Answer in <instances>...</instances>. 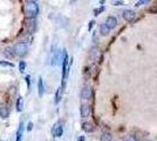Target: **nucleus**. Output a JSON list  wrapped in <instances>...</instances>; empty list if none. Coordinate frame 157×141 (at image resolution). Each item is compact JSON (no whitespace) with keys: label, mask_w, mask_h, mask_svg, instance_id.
I'll return each instance as SVG.
<instances>
[{"label":"nucleus","mask_w":157,"mask_h":141,"mask_svg":"<svg viewBox=\"0 0 157 141\" xmlns=\"http://www.w3.org/2000/svg\"><path fill=\"white\" fill-rule=\"evenodd\" d=\"M25 12L28 18H35L39 14V5L34 0H28L25 3Z\"/></svg>","instance_id":"f257e3e1"},{"label":"nucleus","mask_w":157,"mask_h":141,"mask_svg":"<svg viewBox=\"0 0 157 141\" xmlns=\"http://www.w3.org/2000/svg\"><path fill=\"white\" fill-rule=\"evenodd\" d=\"M13 48H14L15 55L18 57H25L28 52V46L25 43H17Z\"/></svg>","instance_id":"f03ea898"},{"label":"nucleus","mask_w":157,"mask_h":141,"mask_svg":"<svg viewBox=\"0 0 157 141\" xmlns=\"http://www.w3.org/2000/svg\"><path fill=\"white\" fill-rule=\"evenodd\" d=\"M68 74V54L66 49H63V58H62V84L65 85V80Z\"/></svg>","instance_id":"7ed1b4c3"},{"label":"nucleus","mask_w":157,"mask_h":141,"mask_svg":"<svg viewBox=\"0 0 157 141\" xmlns=\"http://www.w3.org/2000/svg\"><path fill=\"white\" fill-rule=\"evenodd\" d=\"M26 31L28 34H34L35 31H37V21H35L34 18H27L26 19Z\"/></svg>","instance_id":"20e7f679"},{"label":"nucleus","mask_w":157,"mask_h":141,"mask_svg":"<svg viewBox=\"0 0 157 141\" xmlns=\"http://www.w3.org/2000/svg\"><path fill=\"white\" fill-rule=\"evenodd\" d=\"M135 17H136V13L132 9H124L123 11V18H124V20L126 21H128V22H130V21H132L135 19Z\"/></svg>","instance_id":"39448f33"},{"label":"nucleus","mask_w":157,"mask_h":141,"mask_svg":"<svg viewBox=\"0 0 157 141\" xmlns=\"http://www.w3.org/2000/svg\"><path fill=\"white\" fill-rule=\"evenodd\" d=\"M90 112H92V108L89 105H82L81 108H80V113H81V117L83 119H87L89 118V115H90Z\"/></svg>","instance_id":"423d86ee"},{"label":"nucleus","mask_w":157,"mask_h":141,"mask_svg":"<svg viewBox=\"0 0 157 141\" xmlns=\"http://www.w3.org/2000/svg\"><path fill=\"white\" fill-rule=\"evenodd\" d=\"M92 98V88L90 87H83L81 89V99L82 100H89Z\"/></svg>","instance_id":"0eeeda50"},{"label":"nucleus","mask_w":157,"mask_h":141,"mask_svg":"<svg viewBox=\"0 0 157 141\" xmlns=\"http://www.w3.org/2000/svg\"><path fill=\"white\" fill-rule=\"evenodd\" d=\"M62 133H63V127L61 123H55L54 127H53V134L55 138H60V136H62Z\"/></svg>","instance_id":"6e6552de"},{"label":"nucleus","mask_w":157,"mask_h":141,"mask_svg":"<svg viewBox=\"0 0 157 141\" xmlns=\"http://www.w3.org/2000/svg\"><path fill=\"white\" fill-rule=\"evenodd\" d=\"M106 25L110 30H114L116 26H117V19L115 17H108L107 20H106Z\"/></svg>","instance_id":"1a4fd4ad"},{"label":"nucleus","mask_w":157,"mask_h":141,"mask_svg":"<svg viewBox=\"0 0 157 141\" xmlns=\"http://www.w3.org/2000/svg\"><path fill=\"white\" fill-rule=\"evenodd\" d=\"M4 55L7 58V59H13L15 57V52H14V48L12 47H6L4 49Z\"/></svg>","instance_id":"9d476101"},{"label":"nucleus","mask_w":157,"mask_h":141,"mask_svg":"<svg viewBox=\"0 0 157 141\" xmlns=\"http://www.w3.org/2000/svg\"><path fill=\"white\" fill-rule=\"evenodd\" d=\"M63 88H65V85L62 84V86L61 87H59L57 89H56V93H55V104H59L60 102V100H61V96H62V93H63Z\"/></svg>","instance_id":"9b49d317"},{"label":"nucleus","mask_w":157,"mask_h":141,"mask_svg":"<svg viewBox=\"0 0 157 141\" xmlns=\"http://www.w3.org/2000/svg\"><path fill=\"white\" fill-rule=\"evenodd\" d=\"M82 130L86 133H92L94 131V126L90 122H83L82 123Z\"/></svg>","instance_id":"f8f14e48"},{"label":"nucleus","mask_w":157,"mask_h":141,"mask_svg":"<svg viewBox=\"0 0 157 141\" xmlns=\"http://www.w3.org/2000/svg\"><path fill=\"white\" fill-rule=\"evenodd\" d=\"M100 141H113V135L110 132H103L100 136Z\"/></svg>","instance_id":"ddd939ff"},{"label":"nucleus","mask_w":157,"mask_h":141,"mask_svg":"<svg viewBox=\"0 0 157 141\" xmlns=\"http://www.w3.org/2000/svg\"><path fill=\"white\" fill-rule=\"evenodd\" d=\"M9 115V111L6 106H0V117L3 119H7Z\"/></svg>","instance_id":"4468645a"},{"label":"nucleus","mask_w":157,"mask_h":141,"mask_svg":"<svg viewBox=\"0 0 157 141\" xmlns=\"http://www.w3.org/2000/svg\"><path fill=\"white\" fill-rule=\"evenodd\" d=\"M38 89H39V95L42 96L45 93V85H43V79L39 78V82H38Z\"/></svg>","instance_id":"2eb2a0df"},{"label":"nucleus","mask_w":157,"mask_h":141,"mask_svg":"<svg viewBox=\"0 0 157 141\" xmlns=\"http://www.w3.org/2000/svg\"><path fill=\"white\" fill-rule=\"evenodd\" d=\"M100 33L102 34V35H108L110 33V28L107 26L106 24H102L101 26H100Z\"/></svg>","instance_id":"dca6fc26"},{"label":"nucleus","mask_w":157,"mask_h":141,"mask_svg":"<svg viewBox=\"0 0 157 141\" xmlns=\"http://www.w3.org/2000/svg\"><path fill=\"white\" fill-rule=\"evenodd\" d=\"M124 141H140V138L135 134H129V135H126L124 138Z\"/></svg>","instance_id":"f3484780"},{"label":"nucleus","mask_w":157,"mask_h":141,"mask_svg":"<svg viewBox=\"0 0 157 141\" xmlns=\"http://www.w3.org/2000/svg\"><path fill=\"white\" fill-rule=\"evenodd\" d=\"M22 107H23V100H22V96H19L17 99V111L18 112H21L22 111Z\"/></svg>","instance_id":"a211bd4d"},{"label":"nucleus","mask_w":157,"mask_h":141,"mask_svg":"<svg viewBox=\"0 0 157 141\" xmlns=\"http://www.w3.org/2000/svg\"><path fill=\"white\" fill-rule=\"evenodd\" d=\"M22 127H23V125L20 123L18 131H17V139H15V141H21V139H22Z\"/></svg>","instance_id":"6ab92c4d"},{"label":"nucleus","mask_w":157,"mask_h":141,"mask_svg":"<svg viewBox=\"0 0 157 141\" xmlns=\"http://www.w3.org/2000/svg\"><path fill=\"white\" fill-rule=\"evenodd\" d=\"M0 66H4V67H13V63L3 60V61H0Z\"/></svg>","instance_id":"aec40b11"},{"label":"nucleus","mask_w":157,"mask_h":141,"mask_svg":"<svg viewBox=\"0 0 157 141\" xmlns=\"http://www.w3.org/2000/svg\"><path fill=\"white\" fill-rule=\"evenodd\" d=\"M25 68H26V62L25 61H20L19 62V71L22 73L23 71H25Z\"/></svg>","instance_id":"412c9836"},{"label":"nucleus","mask_w":157,"mask_h":141,"mask_svg":"<svg viewBox=\"0 0 157 141\" xmlns=\"http://www.w3.org/2000/svg\"><path fill=\"white\" fill-rule=\"evenodd\" d=\"M149 1H148V0H143V1H137L136 4H135V6L137 7V6H141V5H143V4H148Z\"/></svg>","instance_id":"4be33fe9"},{"label":"nucleus","mask_w":157,"mask_h":141,"mask_svg":"<svg viewBox=\"0 0 157 141\" xmlns=\"http://www.w3.org/2000/svg\"><path fill=\"white\" fill-rule=\"evenodd\" d=\"M103 9H104L103 7H101V8H96V9H94V13H95V16H98L99 13H101V12H102Z\"/></svg>","instance_id":"5701e85b"},{"label":"nucleus","mask_w":157,"mask_h":141,"mask_svg":"<svg viewBox=\"0 0 157 141\" xmlns=\"http://www.w3.org/2000/svg\"><path fill=\"white\" fill-rule=\"evenodd\" d=\"M115 6H121V5H123V1H114L113 3Z\"/></svg>","instance_id":"b1692460"},{"label":"nucleus","mask_w":157,"mask_h":141,"mask_svg":"<svg viewBox=\"0 0 157 141\" xmlns=\"http://www.w3.org/2000/svg\"><path fill=\"white\" fill-rule=\"evenodd\" d=\"M149 12H155V13H157V7H156V6L151 7V8L149 9Z\"/></svg>","instance_id":"393cba45"},{"label":"nucleus","mask_w":157,"mask_h":141,"mask_svg":"<svg viewBox=\"0 0 157 141\" xmlns=\"http://www.w3.org/2000/svg\"><path fill=\"white\" fill-rule=\"evenodd\" d=\"M94 24H95L94 21H90V22H89V26H88V30H89V31H90V30H92V27L94 26Z\"/></svg>","instance_id":"a878e982"},{"label":"nucleus","mask_w":157,"mask_h":141,"mask_svg":"<svg viewBox=\"0 0 157 141\" xmlns=\"http://www.w3.org/2000/svg\"><path fill=\"white\" fill-rule=\"evenodd\" d=\"M32 128H33V123H32V122H29V123H28V127H27V130H28V131H31Z\"/></svg>","instance_id":"bb28decb"},{"label":"nucleus","mask_w":157,"mask_h":141,"mask_svg":"<svg viewBox=\"0 0 157 141\" xmlns=\"http://www.w3.org/2000/svg\"><path fill=\"white\" fill-rule=\"evenodd\" d=\"M26 81H27V85L29 86V76H28V75L26 76Z\"/></svg>","instance_id":"cd10ccee"},{"label":"nucleus","mask_w":157,"mask_h":141,"mask_svg":"<svg viewBox=\"0 0 157 141\" xmlns=\"http://www.w3.org/2000/svg\"><path fill=\"white\" fill-rule=\"evenodd\" d=\"M79 141H84V138H83V136H80V139H79Z\"/></svg>","instance_id":"c85d7f7f"},{"label":"nucleus","mask_w":157,"mask_h":141,"mask_svg":"<svg viewBox=\"0 0 157 141\" xmlns=\"http://www.w3.org/2000/svg\"><path fill=\"white\" fill-rule=\"evenodd\" d=\"M0 141H4V140H0Z\"/></svg>","instance_id":"c756f323"},{"label":"nucleus","mask_w":157,"mask_h":141,"mask_svg":"<svg viewBox=\"0 0 157 141\" xmlns=\"http://www.w3.org/2000/svg\"><path fill=\"white\" fill-rule=\"evenodd\" d=\"M147 141H150V140H147Z\"/></svg>","instance_id":"7c9ffc66"}]
</instances>
